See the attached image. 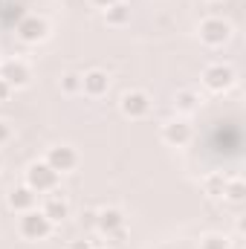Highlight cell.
<instances>
[{"label":"cell","mask_w":246,"mask_h":249,"mask_svg":"<svg viewBox=\"0 0 246 249\" xmlns=\"http://www.w3.org/2000/svg\"><path fill=\"white\" fill-rule=\"evenodd\" d=\"M232 35V26L223 20V18H206L200 23V41L209 44V47H223Z\"/></svg>","instance_id":"obj_4"},{"label":"cell","mask_w":246,"mask_h":249,"mask_svg":"<svg viewBox=\"0 0 246 249\" xmlns=\"http://www.w3.org/2000/svg\"><path fill=\"white\" fill-rule=\"evenodd\" d=\"M223 197L229 200V203H235V206H241L246 200V186L241 180H226V188H223Z\"/></svg>","instance_id":"obj_16"},{"label":"cell","mask_w":246,"mask_h":249,"mask_svg":"<svg viewBox=\"0 0 246 249\" xmlns=\"http://www.w3.org/2000/svg\"><path fill=\"white\" fill-rule=\"evenodd\" d=\"M53 171H58V174H67V171H75V165H78V154H75V148H70V145H55V148H50L47 151V160H44Z\"/></svg>","instance_id":"obj_6"},{"label":"cell","mask_w":246,"mask_h":249,"mask_svg":"<svg viewBox=\"0 0 246 249\" xmlns=\"http://www.w3.org/2000/svg\"><path fill=\"white\" fill-rule=\"evenodd\" d=\"M47 217H50V223L55 226V223H61L64 217H70V206H67V200H64L58 191H53L50 197H47V203H44V209H41Z\"/></svg>","instance_id":"obj_12"},{"label":"cell","mask_w":246,"mask_h":249,"mask_svg":"<svg viewBox=\"0 0 246 249\" xmlns=\"http://www.w3.org/2000/svg\"><path fill=\"white\" fill-rule=\"evenodd\" d=\"M235 78H238L235 70L226 67V64H211V67L203 70V84H206L211 93H226V90H232Z\"/></svg>","instance_id":"obj_3"},{"label":"cell","mask_w":246,"mask_h":249,"mask_svg":"<svg viewBox=\"0 0 246 249\" xmlns=\"http://www.w3.org/2000/svg\"><path fill=\"white\" fill-rule=\"evenodd\" d=\"M35 203H38V194L32 191L29 186H20V188H15L12 194H9V206L15 209V212H32L35 209Z\"/></svg>","instance_id":"obj_13"},{"label":"cell","mask_w":246,"mask_h":249,"mask_svg":"<svg viewBox=\"0 0 246 249\" xmlns=\"http://www.w3.org/2000/svg\"><path fill=\"white\" fill-rule=\"evenodd\" d=\"M93 6H99V9H107V6H113V3H119V0H90Z\"/></svg>","instance_id":"obj_22"},{"label":"cell","mask_w":246,"mask_h":249,"mask_svg":"<svg viewBox=\"0 0 246 249\" xmlns=\"http://www.w3.org/2000/svg\"><path fill=\"white\" fill-rule=\"evenodd\" d=\"M174 107H177L180 113H194V110L200 107V99H197V93L183 90V93H177V99H174Z\"/></svg>","instance_id":"obj_15"},{"label":"cell","mask_w":246,"mask_h":249,"mask_svg":"<svg viewBox=\"0 0 246 249\" xmlns=\"http://www.w3.org/2000/svg\"><path fill=\"white\" fill-rule=\"evenodd\" d=\"M18 232L26 238V241H44V238H50V232H53V223H50V217L44 214V212H23L20 214V220H18Z\"/></svg>","instance_id":"obj_2"},{"label":"cell","mask_w":246,"mask_h":249,"mask_svg":"<svg viewBox=\"0 0 246 249\" xmlns=\"http://www.w3.org/2000/svg\"><path fill=\"white\" fill-rule=\"evenodd\" d=\"M47 32H50V26H47V20L38 18V15H26V18L18 20V38H20L23 44H41V41L47 38Z\"/></svg>","instance_id":"obj_5"},{"label":"cell","mask_w":246,"mask_h":249,"mask_svg":"<svg viewBox=\"0 0 246 249\" xmlns=\"http://www.w3.org/2000/svg\"><path fill=\"white\" fill-rule=\"evenodd\" d=\"M96 229L107 238H122L124 235V214L119 209H102L96 214Z\"/></svg>","instance_id":"obj_8"},{"label":"cell","mask_w":246,"mask_h":249,"mask_svg":"<svg viewBox=\"0 0 246 249\" xmlns=\"http://www.w3.org/2000/svg\"><path fill=\"white\" fill-rule=\"evenodd\" d=\"M70 249H93V247H90L87 241H78V244H72V247H70Z\"/></svg>","instance_id":"obj_23"},{"label":"cell","mask_w":246,"mask_h":249,"mask_svg":"<svg viewBox=\"0 0 246 249\" xmlns=\"http://www.w3.org/2000/svg\"><path fill=\"white\" fill-rule=\"evenodd\" d=\"M9 96H12V87H9V81H3V78H0V102H6Z\"/></svg>","instance_id":"obj_20"},{"label":"cell","mask_w":246,"mask_h":249,"mask_svg":"<svg viewBox=\"0 0 246 249\" xmlns=\"http://www.w3.org/2000/svg\"><path fill=\"white\" fill-rule=\"evenodd\" d=\"M162 139L168 142V145H174V148H183L191 142V124L185 122V119H174V122H168L162 127Z\"/></svg>","instance_id":"obj_11"},{"label":"cell","mask_w":246,"mask_h":249,"mask_svg":"<svg viewBox=\"0 0 246 249\" xmlns=\"http://www.w3.org/2000/svg\"><path fill=\"white\" fill-rule=\"evenodd\" d=\"M0 78L9 81V87L15 90V87H26L32 72H29V67L23 61H3L0 64Z\"/></svg>","instance_id":"obj_9"},{"label":"cell","mask_w":246,"mask_h":249,"mask_svg":"<svg viewBox=\"0 0 246 249\" xmlns=\"http://www.w3.org/2000/svg\"><path fill=\"white\" fill-rule=\"evenodd\" d=\"M119 107H122V113L127 119H145L151 113V96L142 93V90H130V93L122 96Z\"/></svg>","instance_id":"obj_7"},{"label":"cell","mask_w":246,"mask_h":249,"mask_svg":"<svg viewBox=\"0 0 246 249\" xmlns=\"http://www.w3.org/2000/svg\"><path fill=\"white\" fill-rule=\"evenodd\" d=\"M0 15H3V0H0Z\"/></svg>","instance_id":"obj_24"},{"label":"cell","mask_w":246,"mask_h":249,"mask_svg":"<svg viewBox=\"0 0 246 249\" xmlns=\"http://www.w3.org/2000/svg\"><path fill=\"white\" fill-rule=\"evenodd\" d=\"M61 93H67V96L81 93V75H78V72H67V75H61Z\"/></svg>","instance_id":"obj_18"},{"label":"cell","mask_w":246,"mask_h":249,"mask_svg":"<svg viewBox=\"0 0 246 249\" xmlns=\"http://www.w3.org/2000/svg\"><path fill=\"white\" fill-rule=\"evenodd\" d=\"M93 249H99V247H93Z\"/></svg>","instance_id":"obj_26"},{"label":"cell","mask_w":246,"mask_h":249,"mask_svg":"<svg viewBox=\"0 0 246 249\" xmlns=\"http://www.w3.org/2000/svg\"><path fill=\"white\" fill-rule=\"evenodd\" d=\"M200 249H229V241L223 235H206L200 238Z\"/></svg>","instance_id":"obj_19"},{"label":"cell","mask_w":246,"mask_h":249,"mask_svg":"<svg viewBox=\"0 0 246 249\" xmlns=\"http://www.w3.org/2000/svg\"><path fill=\"white\" fill-rule=\"evenodd\" d=\"M105 20H107V26H124V23H130V3H113V6H107L105 9Z\"/></svg>","instance_id":"obj_14"},{"label":"cell","mask_w":246,"mask_h":249,"mask_svg":"<svg viewBox=\"0 0 246 249\" xmlns=\"http://www.w3.org/2000/svg\"><path fill=\"white\" fill-rule=\"evenodd\" d=\"M9 136H12L9 124H6V122H0V145H3V142H9Z\"/></svg>","instance_id":"obj_21"},{"label":"cell","mask_w":246,"mask_h":249,"mask_svg":"<svg viewBox=\"0 0 246 249\" xmlns=\"http://www.w3.org/2000/svg\"><path fill=\"white\" fill-rule=\"evenodd\" d=\"M203 188H206V194H209V197H223L226 177H223V174H209V177L203 180Z\"/></svg>","instance_id":"obj_17"},{"label":"cell","mask_w":246,"mask_h":249,"mask_svg":"<svg viewBox=\"0 0 246 249\" xmlns=\"http://www.w3.org/2000/svg\"><path fill=\"white\" fill-rule=\"evenodd\" d=\"M107 87H110V78H107V72H102V70H90V72L81 75V93H87V96H93V99L105 96Z\"/></svg>","instance_id":"obj_10"},{"label":"cell","mask_w":246,"mask_h":249,"mask_svg":"<svg viewBox=\"0 0 246 249\" xmlns=\"http://www.w3.org/2000/svg\"><path fill=\"white\" fill-rule=\"evenodd\" d=\"M58 180H61V174L53 171L47 162H32L26 168V186L32 188L35 194H53L58 188Z\"/></svg>","instance_id":"obj_1"},{"label":"cell","mask_w":246,"mask_h":249,"mask_svg":"<svg viewBox=\"0 0 246 249\" xmlns=\"http://www.w3.org/2000/svg\"><path fill=\"white\" fill-rule=\"evenodd\" d=\"M0 165H3V154H0Z\"/></svg>","instance_id":"obj_25"}]
</instances>
